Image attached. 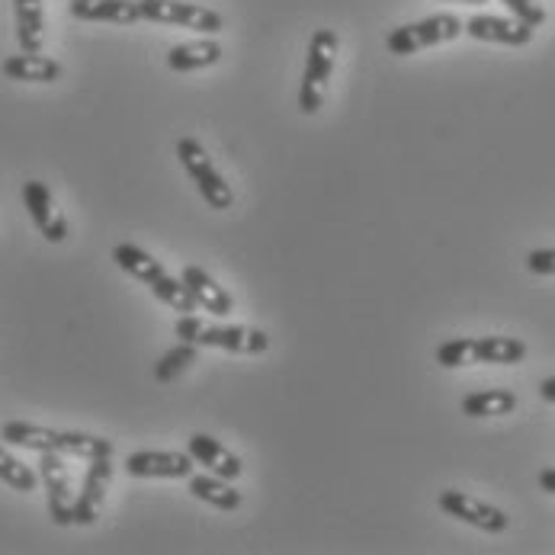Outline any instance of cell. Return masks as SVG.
<instances>
[{"label":"cell","mask_w":555,"mask_h":555,"mask_svg":"<svg viewBox=\"0 0 555 555\" xmlns=\"http://www.w3.org/2000/svg\"><path fill=\"white\" fill-rule=\"evenodd\" d=\"M463 33H469L478 42H498V46H530L533 39V29L520 20H504V16H488V13H478L473 20L463 23Z\"/></svg>","instance_id":"13"},{"label":"cell","mask_w":555,"mask_h":555,"mask_svg":"<svg viewBox=\"0 0 555 555\" xmlns=\"http://www.w3.org/2000/svg\"><path fill=\"white\" fill-rule=\"evenodd\" d=\"M190 363H196V344L180 340L177 347L160 353V360L155 363V379L158 383H173L183 370H190Z\"/></svg>","instance_id":"22"},{"label":"cell","mask_w":555,"mask_h":555,"mask_svg":"<svg viewBox=\"0 0 555 555\" xmlns=\"http://www.w3.org/2000/svg\"><path fill=\"white\" fill-rule=\"evenodd\" d=\"M177 158L186 167V173L193 177L196 190L203 193V199H206L212 209H222V212L232 209V203H235L232 186L225 183V177L216 170L212 158L206 155V149H203L196 139H180V142H177Z\"/></svg>","instance_id":"5"},{"label":"cell","mask_w":555,"mask_h":555,"mask_svg":"<svg viewBox=\"0 0 555 555\" xmlns=\"http://www.w3.org/2000/svg\"><path fill=\"white\" fill-rule=\"evenodd\" d=\"M23 203H26V212H29L33 225L42 232V238L49 244H62L68 238V219L55 209L52 190L42 180H26L23 183Z\"/></svg>","instance_id":"9"},{"label":"cell","mask_w":555,"mask_h":555,"mask_svg":"<svg viewBox=\"0 0 555 555\" xmlns=\"http://www.w3.org/2000/svg\"><path fill=\"white\" fill-rule=\"evenodd\" d=\"M39 481L46 488L49 501V517L59 527L75 524V494H72V478L62 453H39Z\"/></svg>","instance_id":"7"},{"label":"cell","mask_w":555,"mask_h":555,"mask_svg":"<svg viewBox=\"0 0 555 555\" xmlns=\"http://www.w3.org/2000/svg\"><path fill=\"white\" fill-rule=\"evenodd\" d=\"M186 453H190L193 463H199L203 469H209L212 476L225 478V481H235V478H241V473H244L238 456H235L222 440H216V437H209V434H190Z\"/></svg>","instance_id":"11"},{"label":"cell","mask_w":555,"mask_h":555,"mask_svg":"<svg viewBox=\"0 0 555 555\" xmlns=\"http://www.w3.org/2000/svg\"><path fill=\"white\" fill-rule=\"evenodd\" d=\"M0 72L10 80H23V83H55V80L62 78V65L55 59L39 55V52L36 55H29V52L10 55L0 65Z\"/></svg>","instance_id":"17"},{"label":"cell","mask_w":555,"mask_h":555,"mask_svg":"<svg viewBox=\"0 0 555 555\" xmlns=\"http://www.w3.org/2000/svg\"><path fill=\"white\" fill-rule=\"evenodd\" d=\"M113 260H116L119 270H126L129 276L142 280L170 312H180V315H193V312H196V302H193V296L186 293L183 280H173V276L160 267V260H155V257H152L149 250H142L139 244H129V241H126V244H116V247H113Z\"/></svg>","instance_id":"1"},{"label":"cell","mask_w":555,"mask_h":555,"mask_svg":"<svg viewBox=\"0 0 555 555\" xmlns=\"http://www.w3.org/2000/svg\"><path fill=\"white\" fill-rule=\"evenodd\" d=\"M173 334L186 344L196 347H222L229 353H267L270 337L260 327H244V324H206L196 315H180L173 324Z\"/></svg>","instance_id":"2"},{"label":"cell","mask_w":555,"mask_h":555,"mask_svg":"<svg viewBox=\"0 0 555 555\" xmlns=\"http://www.w3.org/2000/svg\"><path fill=\"white\" fill-rule=\"evenodd\" d=\"M463 3H488V0H463Z\"/></svg>","instance_id":"29"},{"label":"cell","mask_w":555,"mask_h":555,"mask_svg":"<svg viewBox=\"0 0 555 555\" xmlns=\"http://www.w3.org/2000/svg\"><path fill=\"white\" fill-rule=\"evenodd\" d=\"M126 473L132 478H190L193 460L190 453L139 450L126 460Z\"/></svg>","instance_id":"14"},{"label":"cell","mask_w":555,"mask_h":555,"mask_svg":"<svg viewBox=\"0 0 555 555\" xmlns=\"http://www.w3.org/2000/svg\"><path fill=\"white\" fill-rule=\"evenodd\" d=\"M469 350H473V337H453V340H447V344L437 347V363L447 366V370L463 366L466 357H469Z\"/></svg>","instance_id":"24"},{"label":"cell","mask_w":555,"mask_h":555,"mask_svg":"<svg viewBox=\"0 0 555 555\" xmlns=\"http://www.w3.org/2000/svg\"><path fill=\"white\" fill-rule=\"evenodd\" d=\"M222 62V46L216 39H203V42H183V46H173L167 52V68L170 72H203V68H212Z\"/></svg>","instance_id":"16"},{"label":"cell","mask_w":555,"mask_h":555,"mask_svg":"<svg viewBox=\"0 0 555 555\" xmlns=\"http://www.w3.org/2000/svg\"><path fill=\"white\" fill-rule=\"evenodd\" d=\"M517 408V396L507 389H485L463 398V414L469 417H504Z\"/></svg>","instance_id":"21"},{"label":"cell","mask_w":555,"mask_h":555,"mask_svg":"<svg viewBox=\"0 0 555 555\" xmlns=\"http://www.w3.org/2000/svg\"><path fill=\"white\" fill-rule=\"evenodd\" d=\"M337 33L331 29H315L312 42H309V55H306V72H302V83H299V106L306 116H315L324 103V90L327 80L334 75V62H337Z\"/></svg>","instance_id":"3"},{"label":"cell","mask_w":555,"mask_h":555,"mask_svg":"<svg viewBox=\"0 0 555 555\" xmlns=\"http://www.w3.org/2000/svg\"><path fill=\"white\" fill-rule=\"evenodd\" d=\"M13 13H16L20 49L36 55L42 49V33H46V3L42 0H13Z\"/></svg>","instance_id":"18"},{"label":"cell","mask_w":555,"mask_h":555,"mask_svg":"<svg viewBox=\"0 0 555 555\" xmlns=\"http://www.w3.org/2000/svg\"><path fill=\"white\" fill-rule=\"evenodd\" d=\"M142 20L149 23H173V26H186V29H199V33H219L225 29L222 13L199 7V3H183V0H139Z\"/></svg>","instance_id":"6"},{"label":"cell","mask_w":555,"mask_h":555,"mask_svg":"<svg viewBox=\"0 0 555 555\" xmlns=\"http://www.w3.org/2000/svg\"><path fill=\"white\" fill-rule=\"evenodd\" d=\"M501 3H507V10L514 13V20L527 23L530 29H537V26L546 23V10L537 0H501Z\"/></svg>","instance_id":"25"},{"label":"cell","mask_w":555,"mask_h":555,"mask_svg":"<svg viewBox=\"0 0 555 555\" xmlns=\"http://www.w3.org/2000/svg\"><path fill=\"white\" fill-rule=\"evenodd\" d=\"M469 357L476 363H498V366H511L520 363L527 357V344L517 337H476Z\"/></svg>","instance_id":"19"},{"label":"cell","mask_w":555,"mask_h":555,"mask_svg":"<svg viewBox=\"0 0 555 555\" xmlns=\"http://www.w3.org/2000/svg\"><path fill=\"white\" fill-rule=\"evenodd\" d=\"M109 481H113V463H109V456L90 460L83 485H80V494L75 498V524L78 527H90L100 517V507H103V498H106Z\"/></svg>","instance_id":"10"},{"label":"cell","mask_w":555,"mask_h":555,"mask_svg":"<svg viewBox=\"0 0 555 555\" xmlns=\"http://www.w3.org/2000/svg\"><path fill=\"white\" fill-rule=\"evenodd\" d=\"M437 504H440L443 514H450V517H456V520H463V524H473V527L485 530V533H504V530L511 527V517H507L504 511H498V507L478 501L473 494L453 491V488L440 491Z\"/></svg>","instance_id":"8"},{"label":"cell","mask_w":555,"mask_h":555,"mask_svg":"<svg viewBox=\"0 0 555 555\" xmlns=\"http://www.w3.org/2000/svg\"><path fill=\"white\" fill-rule=\"evenodd\" d=\"M463 36V20L453 16V13H437V16H427V20H417V23H408V26H398L389 33L386 46L392 55H414L421 49H430V46H443V42H453Z\"/></svg>","instance_id":"4"},{"label":"cell","mask_w":555,"mask_h":555,"mask_svg":"<svg viewBox=\"0 0 555 555\" xmlns=\"http://www.w3.org/2000/svg\"><path fill=\"white\" fill-rule=\"evenodd\" d=\"M527 270L537 273V276H555V247L530 250V254H527Z\"/></svg>","instance_id":"26"},{"label":"cell","mask_w":555,"mask_h":555,"mask_svg":"<svg viewBox=\"0 0 555 555\" xmlns=\"http://www.w3.org/2000/svg\"><path fill=\"white\" fill-rule=\"evenodd\" d=\"M75 20L87 23H116V26H129L142 20L139 0H72L68 3Z\"/></svg>","instance_id":"15"},{"label":"cell","mask_w":555,"mask_h":555,"mask_svg":"<svg viewBox=\"0 0 555 555\" xmlns=\"http://www.w3.org/2000/svg\"><path fill=\"white\" fill-rule=\"evenodd\" d=\"M540 396H543V401L555 404V376H550V379H543V383H540Z\"/></svg>","instance_id":"27"},{"label":"cell","mask_w":555,"mask_h":555,"mask_svg":"<svg viewBox=\"0 0 555 555\" xmlns=\"http://www.w3.org/2000/svg\"><path fill=\"white\" fill-rule=\"evenodd\" d=\"M540 488L555 494V469H543V473H540Z\"/></svg>","instance_id":"28"},{"label":"cell","mask_w":555,"mask_h":555,"mask_svg":"<svg viewBox=\"0 0 555 555\" xmlns=\"http://www.w3.org/2000/svg\"><path fill=\"white\" fill-rule=\"evenodd\" d=\"M180 280H183L186 293L193 296V302H196L199 309H206L209 315L229 318L232 312H235V299H232V293H229L225 286H219V283H216L203 267L186 263Z\"/></svg>","instance_id":"12"},{"label":"cell","mask_w":555,"mask_h":555,"mask_svg":"<svg viewBox=\"0 0 555 555\" xmlns=\"http://www.w3.org/2000/svg\"><path fill=\"white\" fill-rule=\"evenodd\" d=\"M190 494L212 504V507H219V511H238L244 504L238 488H232L225 478L219 476H193L190 473Z\"/></svg>","instance_id":"20"},{"label":"cell","mask_w":555,"mask_h":555,"mask_svg":"<svg viewBox=\"0 0 555 555\" xmlns=\"http://www.w3.org/2000/svg\"><path fill=\"white\" fill-rule=\"evenodd\" d=\"M0 481L3 485H10L13 491H36V485H39V473H33L26 463H20L16 456H10L3 447H0Z\"/></svg>","instance_id":"23"}]
</instances>
